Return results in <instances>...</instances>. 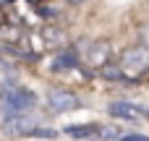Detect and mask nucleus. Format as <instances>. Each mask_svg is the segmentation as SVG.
<instances>
[{
    "instance_id": "13",
    "label": "nucleus",
    "mask_w": 149,
    "mask_h": 141,
    "mask_svg": "<svg viewBox=\"0 0 149 141\" xmlns=\"http://www.w3.org/2000/svg\"><path fill=\"white\" fill-rule=\"evenodd\" d=\"M37 10H39V16H47V18L52 16V8H47V5H45V8H37Z\"/></svg>"
},
{
    "instance_id": "6",
    "label": "nucleus",
    "mask_w": 149,
    "mask_h": 141,
    "mask_svg": "<svg viewBox=\"0 0 149 141\" xmlns=\"http://www.w3.org/2000/svg\"><path fill=\"white\" fill-rule=\"evenodd\" d=\"M107 115L134 120V105H128V102H113V105H107Z\"/></svg>"
},
{
    "instance_id": "12",
    "label": "nucleus",
    "mask_w": 149,
    "mask_h": 141,
    "mask_svg": "<svg viewBox=\"0 0 149 141\" xmlns=\"http://www.w3.org/2000/svg\"><path fill=\"white\" fill-rule=\"evenodd\" d=\"M0 73H8V78H13V76H16V73H13V68H10L3 58H0Z\"/></svg>"
},
{
    "instance_id": "1",
    "label": "nucleus",
    "mask_w": 149,
    "mask_h": 141,
    "mask_svg": "<svg viewBox=\"0 0 149 141\" xmlns=\"http://www.w3.org/2000/svg\"><path fill=\"white\" fill-rule=\"evenodd\" d=\"M3 102H5V110L24 113V110H31L37 105V97H34L31 89L16 86V89H3Z\"/></svg>"
},
{
    "instance_id": "4",
    "label": "nucleus",
    "mask_w": 149,
    "mask_h": 141,
    "mask_svg": "<svg viewBox=\"0 0 149 141\" xmlns=\"http://www.w3.org/2000/svg\"><path fill=\"white\" fill-rule=\"evenodd\" d=\"M76 65H79V55L73 50H65L52 60V71H68V68H76Z\"/></svg>"
},
{
    "instance_id": "10",
    "label": "nucleus",
    "mask_w": 149,
    "mask_h": 141,
    "mask_svg": "<svg viewBox=\"0 0 149 141\" xmlns=\"http://www.w3.org/2000/svg\"><path fill=\"white\" fill-rule=\"evenodd\" d=\"M100 136L102 139H115V136H120V131L115 126H105V128H100Z\"/></svg>"
},
{
    "instance_id": "9",
    "label": "nucleus",
    "mask_w": 149,
    "mask_h": 141,
    "mask_svg": "<svg viewBox=\"0 0 149 141\" xmlns=\"http://www.w3.org/2000/svg\"><path fill=\"white\" fill-rule=\"evenodd\" d=\"M29 136H37V139H55V131H52V128H34Z\"/></svg>"
},
{
    "instance_id": "8",
    "label": "nucleus",
    "mask_w": 149,
    "mask_h": 141,
    "mask_svg": "<svg viewBox=\"0 0 149 141\" xmlns=\"http://www.w3.org/2000/svg\"><path fill=\"white\" fill-rule=\"evenodd\" d=\"M102 78H105V81H120V78H123V71L115 68V65H105V68H102Z\"/></svg>"
},
{
    "instance_id": "11",
    "label": "nucleus",
    "mask_w": 149,
    "mask_h": 141,
    "mask_svg": "<svg viewBox=\"0 0 149 141\" xmlns=\"http://www.w3.org/2000/svg\"><path fill=\"white\" fill-rule=\"evenodd\" d=\"M115 141H149V136H144V133H128V136H120Z\"/></svg>"
},
{
    "instance_id": "3",
    "label": "nucleus",
    "mask_w": 149,
    "mask_h": 141,
    "mask_svg": "<svg viewBox=\"0 0 149 141\" xmlns=\"http://www.w3.org/2000/svg\"><path fill=\"white\" fill-rule=\"evenodd\" d=\"M123 63L128 65V71H141V68H147L149 65V50H144V47L128 50L126 58H123Z\"/></svg>"
},
{
    "instance_id": "2",
    "label": "nucleus",
    "mask_w": 149,
    "mask_h": 141,
    "mask_svg": "<svg viewBox=\"0 0 149 141\" xmlns=\"http://www.w3.org/2000/svg\"><path fill=\"white\" fill-rule=\"evenodd\" d=\"M47 105L55 110V113H68V110H76L81 102L71 94V92H63V89H52L47 94Z\"/></svg>"
},
{
    "instance_id": "7",
    "label": "nucleus",
    "mask_w": 149,
    "mask_h": 141,
    "mask_svg": "<svg viewBox=\"0 0 149 141\" xmlns=\"http://www.w3.org/2000/svg\"><path fill=\"white\" fill-rule=\"evenodd\" d=\"M97 131H100V128H97V126H65V128H63V133H65V136H71V139H89V136H92V133H97Z\"/></svg>"
},
{
    "instance_id": "5",
    "label": "nucleus",
    "mask_w": 149,
    "mask_h": 141,
    "mask_svg": "<svg viewBox=\"0 0 149 141\" xmlns=\"http://www.w3.org/2000/svg\"><path fill=\"white\" fill-rule=\"evenodd\" d=\"M107 55H110V47H107L105 42H97V44L89 47V63H92V65H102V63L107 60Z\"/></svg>"
}]
</instances>
